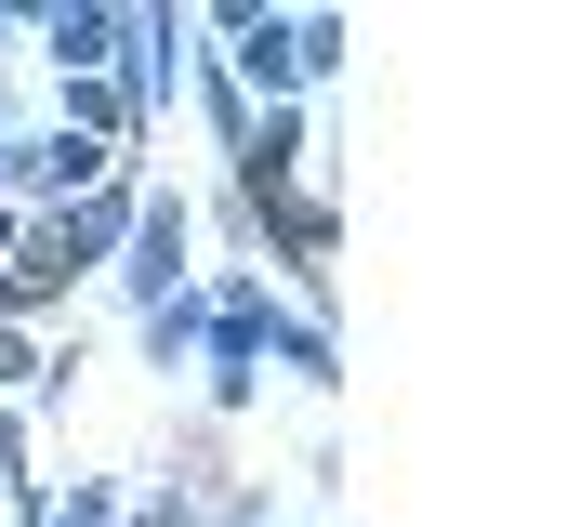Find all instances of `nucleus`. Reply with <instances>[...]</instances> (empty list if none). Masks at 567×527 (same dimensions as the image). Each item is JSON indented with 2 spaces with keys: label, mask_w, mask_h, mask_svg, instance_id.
I'll return each mask as SVG.
<instances>
[{
  "label": "nucleus",
  "mask_w": 567,
  "mask_h": 527,
  "mask_svg": "<svg viewBox=\"0 0 567 527\" xmlns=\"http://www.w3.org/2000/svg\"><path fill=\"white\" fill-rule=\"evenodd\" d=\"M185 251H198V198L185 185H145V211H133V238H120V303H172V290H198L185 277Z\"/></svg>",
  "instance_id": "obj_1"
},
{
  "label": "nucleus",
  "mask_w": 567,
  "mask_h": 527,
  "mask_svg": "<svg viewBox=\"0 0 567 527\" xmlns=\"http://www.w3.org/2000/svg\"><path fill=\"white\" fill-rule=\"evenodd\" d=\"M120 27H133V13H106V0H53V13H27V40L53 53V80H120Z\"/></svg>",
  "instance_id": "obj_2"
},
{
  "label": "nucleus",
  "mask_w": 567,
  "mask_h": 527,
  "mask_svg": "<svg viewBox=\"0 0 567 527\" xmlns=\"http://www.w3.org/2000/svg\"><path fill=\"white\" fill-rule=\"evenodd\" d=\"M133 343H145V370H185V356L212 343V317H198V290H172V303H145V317H133Z\"/></svg>",
  "instance_id": "obj_3"
},
{
  "label": "nucleus",
  "mask_w": 567,
  "mask_h": 527,
  "mask_svg": "<svg viewBox=\"0 0 567 527\" xmlns=\"http://www.w3.org/2000/svg\"><path fill=\"white\" fill-rule=\"evenodd\" d=\"M265 370H290L303 395L343 383V356H330V330H317V317H278V330H265Z\"/></svg>",
  "instance_id": "obj_4"
},
{
  "label": "nucleus",
  "mask_w": 567,
  "mask_h": 527,
  "mask_svg": "<svg viewBox=\"0 0 567 527\" xmlns=\"http://www.w3.org/2000/svg\"><path fill=\"white\" fill-rule=\"evenodd\" d=\"M185 93H198V120H212V145H225V158L251 145V93H238V80H225L212 53H185Z\"/></svg>",
  "instance_id": "obj_5"
},
{
  "label": "nucleus",
  "mask_w": 567,
  "mask_h": 527,
  "mask_svg": "<svg viewBox=\"0 0 567 527\" xmlns=\"http://www.w3.org/2000/svg\"><path fill=\"white\" fill-rule=\"evenodd\" d=\"M0 395H66V383H53V343H40V330H0Z\"/></svg>",
  "instance_id": "obj_6"
},
{
  "label": "nucleus",
  "mask_w": 567,
  "mask_h": 527,
  "mask_svg": "<svg viewBox=\"0 0 567 527\" xmlns=\"http://www.w3.org/2000/svg\"><path fill=\"white\" fill-rule=\"evenodd\" d=\"M290 66H303V93L343 66V13H290Z\"/></svg>",
  "instance_id": "obj_7"
},
{
  "label": "nucleus",
  "mask_w": 567,
  "mask_h": 527,
  "mask_svg": "<svg viewBox=\"0 0 567 527\" xmlns=\"http://www.w3.org/2000/svg\"><path fill=\"white\" fill-rule=\"evenodd\" d=\"M40 527H120V475H66V502Z\"/></svg>",
  "instance_id": "obj_8"
},
{
  "label": "nucleus",
  "mask_w": 567,
  "mask_h": 527,
  "mask_svg": "<svg viewBox=\"0 0 567 527\" xmlns=\"http://www.w3.org/2000/svg\"><path fill=\"white\" fill-rule=\"evenodd\" d=\"M120 527H212V515H198L185 488H158V502H120Z\"/></svg>",
  "instance_id": "obj_9"
},
{
  "label": "nucleus",
  "mask_w": 567,
  "mask_h": 527,
  "mask_svg": "<svg viewBox=\"0 0 567 527\" xmlns=\"http://www.w3.org/2000/svg\"><path fill=\"white\" fill-rule=\"evenodd\" d=\"M13 27H27V13H0V40H13ZM0 132H13V53H0Z\"/></svg>",
  "instance_id": "obj_10"
},
{
  "label": "nucleus",
  "mask_w": 567,
  "mask_h": 527,
  "mask_svg": "<svg viewBox=\"0 0 567 527\" xmlns=\"http://www.w3.org/2000/svg\"><path fill=\"white\" fill-rule=\"evenodd\" d=\"M13 238H27V211H0V264H13Z\"/></svg>",
  "instance_id": "obj_11"
},
{
  "label": "nucleus",
  "mask_w": 567,
  "mask_h": 527,
  "mask_svg": "<svg viewBox=\"0 0 567 527\" xmlns=\"http://www.w3.org/2000/svg\"><path fill=\"white\" fill-rule=\"evenodd\" d=\"M265 527H278V515H265Z\"/></svg>",
  "instance_id": "obj_12"
}]
</instances>
